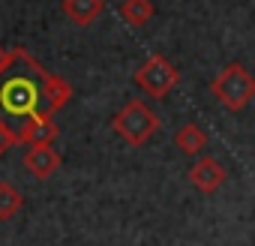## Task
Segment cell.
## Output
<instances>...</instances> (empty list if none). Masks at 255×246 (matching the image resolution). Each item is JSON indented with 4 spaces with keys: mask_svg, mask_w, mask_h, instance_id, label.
I'll return each instance as SVG.
<instances>
[{
    "mask_svg": "<svg viewBox=\"0 0 255 246\" xmlns=\"http://www.w3.org/2000/svg\"><path fill=\"white\" fill-rule=\"evenodd\" d=\"M228 180V171L219 159L213 156H201L192 168H189V183L201 192V195H213L222 183Z\"/></svg>",
    "mask_w": 255,
    "mask_h": 246,
    "instance_id": "cell-6",
    "label": "cell"
},
{
    "mask_svg": "<svg viewBox=\"0 0 255 246\" xmlns=\"http://www.w3.org/2000/svg\"><path fill=\"white\" fill-rule=\"evenodd\" d=\"M15 144H18V129H12L9 123L0 117V159H3Z\"/></svg>",
    "mask_w": 255,
    "mask_h": 246,
    "instance_id": "cell-13",
    "label": "cell"
},
{
    "mask_svg": "<svg viewBox=\"0 0 255 246\" xmlns=\"http://www.w3.org/2000/svg\"><path fill=\"white\" fill-rule=\"evenodd\" d=\"M21 207H24V195H21V189L3 180V183H0V222H6V219L18 216Z\"/></svg>",
    "mask_w": 255,
    "mask_h": 246,
    "instance_id": "cell-12",
    "label": "cell"
},
{
    "mask_svg": "<svg viewBox=\"0 0 255 246\" xmlns=\"http://www.w3.org/2000/svg\"><path fill=\"white\" fill-rule=\"evenodd\" d=\"M57 135H60V129H57L54 117H51V114H42V111L33 114V117H27V120L21 123V129H18V141H24L27 147L51 144Z\"/></svg>",
    "mask_w": 255,
    "mask_h": 246,
    "instance_id": "cell-7",
    "label": "cell"
},
{
    "mask_svg": "<svg viewBox=\"0 0 255 246\" xmlns=\"http://www.w3.org/2000/svg\"><path fill=\"white\" fill-rule=\"evenodd\" d=\"M210 93H213V99H216L219 105H225L228 111H243V108L255 99V75H252L243 63L231 60V63L222 66L219 75L210 81Z\"/></svg>",
    "mask_w": 255,
    "mask_h": 246,
    "instance_id": "cell-2",
    "label": "cell"
},
{
    "mask_svg": "<svg viewBox=\"0 0 255 246\" xmlns=\"http://www.w3.org/2000/svg\"><path fill=\"white\" fill-rule=\"evenodd\" d=\"M63 12L72 24L90 27L105 12V0H63Z\"/></svg>",
    "mask_w": 255,
    "mask_h": 246,
    "instance_id": "cell-9",
    "label": "cell"
},
{
    "mask_svg": "<svg viewBox=\"0 0 255 246\" xmlns=\"http://www.w3.org/2000/svg\"><path fill=\"white\" fill-rule=\"evenodd\" d=\"M57 168H60V153L51 144L27 147V153H24V171L27 174H33L36 180H48L57 174Z\"/></svg>",
    "mask_w": 255,
    "mask_h": 246,
    "instance_id": "cell-8",
    "label": "cell"
},
{
    "mask_svg": "<svg viewBox=\"0 0 255 246\" xmlns=\"http://www.w3.org/2000/svg\"><path fill=\"white\" fill-rule=\"evenodd\" d=\"M15 60H18V48H6V45H0V75H3Z\"/></svg>",
    "mask_w": 255,
    "mask_h": 246,
    "instance_id": "cell-14",
    "label": "cell"
},
{
    "mask_svg": "<svg viewBox=\"0 0 255 246\" xmlns=\"http://www.w3.org/2000/svg\"><path fill=\"white\" fill-rule=\"evenodd\" d=\"M174 147L177 150H183L186 156H195V153H201L204 147H207V132L198 126V123H183V126L174 132Z\"/></svg>",
    "mask_w": 255,
    "mask_h": 246,
    "instance_id": "cell-10",
    "label": "cell"
},
{
    "mask_svg": "<svg viewBox=\"0 0 255 246\" xmlns=\"http://www.w3.org/2000/svg\"><path fill=\"white\" fill-rule=\"evenodd\" d=\"M132 81H135L147 96H153V99H165V96L177 87V81H180V69H177L168 57L153 54V57H147V60L135 69Z\"/></svg>",
    "mask_w": 255,
    "mask_h": 246,
    "instance_id": "cell-3",
    "label": "cell"
},
{
    "mask_svg": "<svg viewBox=\"0 0 255 246\" xmlns=\"http://www.w3.org/2000/svg\"><path fill=\"white\" fill-rule=\"evenodd\" d=\"M117 12H120V18L129 24V27H144V24L153 18L156 9H153L150 0H123Z\"/></svg>",
    "mask_w": 255,
    "mask_h": 246,
    "instance_id": "cell-11",
    "label": "cell"
},
{
    "mask_svg": "<svg viewBox=\"0 0 255 246\" xmlns=\"http://www.w3.org/2000/svg\"><path fill=\"white\" fill-rule=\"evenodd\" d=\"M18 60H24L27 69L39 78V87H42V114H51V117H54L60 108L69 105V99H72V84H69L66 78H60V75L42 69V63H39L30 51H24V48H18Z\"/></svg>",
    "mask_w": 255,
    "mask_h": 246,
    "instance_id": "cell-4",
    "label": "cell"
},
{
    "mask_svg": "<svg viewBox=\"0 0 255 246\" xmlns=\"http://www.w3.org/2000/svg\"><path fill=\"white\" fill-rule=\"evenodd\" d=\"M0 105L9 117H33L42 111V87L30 78H12L0 90Z\"/></svg>",
    "mask_w": 255,
    "mask_h": 246,
    "instance_id": "cell-5",
    "label": "cell"
},
{
    "mask_svg": "<svg viewBox=\"0 0 255 246\" xmlns=\"http://www.w3.org/2000/svg\"><path fill=\"white\" fill-rule=\"evenodd\" d=\"M162 126V120L156 108H150L147 99H129L123 102V108L114 111L111 117V129L129 144V147H144Z\"/></svg>",
    "mask_w": 255,
    "mask_h": 246,
    "instance_id": "cell-1",
    "label": "cell"
}]
</instances>
